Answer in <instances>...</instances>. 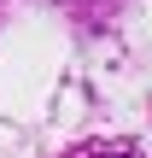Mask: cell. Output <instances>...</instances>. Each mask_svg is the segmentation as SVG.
<instances>
[{"label":"cell","mask_w":152,"mask_h":158,"mask_svg":"<svg viewBox=\"0 0 152 158\" xmlns=\"http://www.w3.org/2000/svg\"><path fill=\"white\" fill-rule=\"evenodd\" d=\"M76 158H141L135 147H82Z\"/></svg>","instance_id":"obj_1"}]
</instances>
